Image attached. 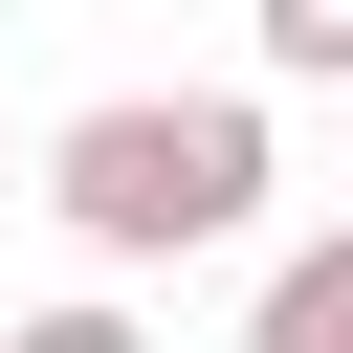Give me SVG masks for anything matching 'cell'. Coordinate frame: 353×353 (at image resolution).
<instances>
[{"label": "cell", "instance_id": "cell-1", "mask_svg": "<svg viewBox=\"0 0 353 353\" xmlns=\"http://www.w3.org/2000/svg\"><path fill=\"white\" fill-rule=\"evenodd\" d=\"M44 221L88 265H199V243L265 221V110L243 88H110V110L44 132Z\"/></svg>", "mask_w": 353, "mask_h": 353}, {"label": "cell", "instance_id": "cell-2", "mask_svg": "<svg viewBox=\"0 0 353 353\" xmlns=\"http://www.w3.org/2000/svg\"><path fill=\"white\" fill-rule=\"evenodd\" d=\"M265 353H353V221L265 265Z\"/></svg>", "mask_w": 353, "mask_h": 353}, {"label": "cell", "instance_id": "cell-3", "mask_svg": "<svg viewBox=\"0 0 353 353\" xmlns=\"http://www.w3.org/2000/svg\"><path fill=\"white\" fill-rule=\"evenodd\" d=\"M243 44H265L287 88H353V0H243Z\"/></svg>", "mask_w": 353, "mask_h": 353}, {"label": "cell", "instance_id": "cell-4", "mask_svg": "<svg viewBox=\"0 0 353 353\" xmlns=\"http://www.w3.org/2000/svg\"><path fill=\"white\" fill-rule=\"evenodd\" d=\"M0 199H44V176H22V154H0Z\"/></svg>", "mask_w": 353, "mask_h": 353}]
</instances>
